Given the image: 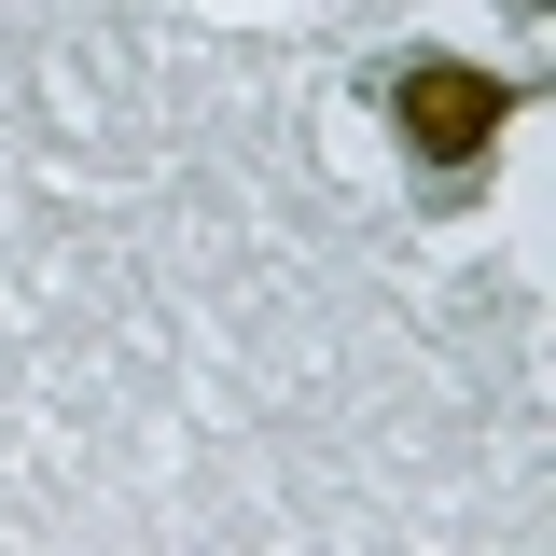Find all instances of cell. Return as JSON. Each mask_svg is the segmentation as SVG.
Masks as SVG:
<instances>
[{"label":"cell","mask_w":556,"mask_h":556,"mask_svg":"<svg viewBox=\"0 0 556 556\" xmlns=\"http://www.w3.org/2000/svg\"><path fill=\"white\" fill-rule=\"evenodd\" d=\"M390 112H404V139H417V167L431 181H473V153L501 139V70H473V56H417L404 84H390Z\"/></svg>","instance_id":"1"}]
</instances>
